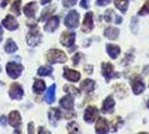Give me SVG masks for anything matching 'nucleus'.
Wrapping results in <instances>:
<instances>
[{"mask_svg": "<svg viewBox=\"0 0 149 134\" xmlns=\"http://www.w3.org/2000/svg\"><path fill=\"white\" fill-rule=\"evenodd\" d=\"M147 107H148V109H149V101H148V102H147Z\"/></svg>", "mask_w": 149, "mask_h": 134, "instance_id": "47", "label": "nucleus"}, {"mask_svg": "<svg viewBox=\"0 0 149 134\" xmlns=\"http://www.w3.org/2000/svg\"><path fill=\"white\" fill-rule=\"evenodd\" d=\"M48 116H49L50 123L52 125H56L57 122L61 119V112H60V109H51L49 111V113H48Z\"/></svg>", "mask_w": 149, "mask_h": 134, "instance_id": "21", "label": "nucleus"}, {"mask_svg": "<svg viewBox=\"0 0 149 134\" xmlns=\"http://www.w3.org/2000/svg\"><path fill=\"white\" fill-rule=\"evenodd\" d=\"M52 70H54L52 67H50V66H41V67H39L37 74L39 76H49L51 75Z\"/></svg>", "mask_w": 149, "mask_h": 134, "instance_id": "28", "label": "nucleus"}, {"mask_svg": "<svg viewBox=\"0 0 149 134\" xmlns=\"http://www.w3.org/2000/svg\"><path fill=\"white\" fill-rule=\"evenodd\" d=\"M47 60L50 64H62L67 62V55L59 49H50L47 53Z\"/></svg>", "mask_w": 149, "mask_h": 134, "instance_id": "1", "label": "nucleus"}, {"mask_svg": "<svg viewBox=\"0 0 149 134\" xmlns=\"http://www.w3.org/2000/svg\"><path fill=\"white\" fill-rule=\"evenodd\" d=\"M111 2V0H97L96 1V4H97V6L99 7H105L107 5H109Z\"/></svg>", "mask_w": 149, "mask_h": 134, "instance_id": "36", "label": "nucleus"}, {"mask_svg": "<svg viewBox=\"0 0 149 134\" xmlns=\"http://www.w3.org/2000/svg\"><path fill=\"white\" fill-rule=\"evenodd\" d=\"M115 100L112 98V96H108L106 98L104 103H102V109H101V112L102 113H110L113 107H115Z\"/></svg>", "mask_w": 149, "mask_h": 134, "instance_id": "16", "label": "nucleus"}, {"mask_svg": "<svg viewBox=\"0 0 149 134\" xmlns=\"http://www.w3.org/2000/svg\"><path fill=\"white\" fill-rule=\"evenodd\" d=\"M120 120H121V119H119V117H117L116 120H113V125L111 126V128H112L111 131H112V132H115V131H116V130L118 128V126H119V121H120Z\"/></svg>", "mask_w": 149, "mask_h": 134, "instance_id": "38", "label": "nucleus"}, {"mask_svg": "<svg viewBox=\"0 0 149 134\" xmlns=\"http://www.w3.org/2000/svg\"><path fill=\"white\" fill-rule=\"evenodd\" d=\"M9 125H11L13 128H18L21 124V115L18 111H13L9 113V116L7 117Z\"/></svg>", "mask_w": 149, "mask_h": 134, "instance_id": "11", "label": "nucleus"}, {"mask_svg": "<svg viewBox=\"0 0 149 134\" xmlns=\"http://www.w3.org/2000/svg\"><path fill=\"white\" fill-rule=\"evenodd\" d=\"M93 13L89 11L85 15L84 22H82V32L88 34V32H93Z\"/></svg>", "mask_w": 149, "mask_h": 134, "instance_id": "9", "label": "nucleus"}, {"mask_svg": "<svg viewBox=\"0 0 149 134\" xmlns=\"http://www.w3.org/2000/svg\"><path fill=\"white\" fill-rule=\"evenodd\" d=\"M58 27H59V17L51 16L49 19H47V21H46L44 29L45 32H54Z\"/></svg>", "mask_w": 149, "mask_h": 134, "instance_id": "10", "label": "nucleus"}, {"mask_svg": "<svg viewBox=\"0 0 149 134\" xmlns=\"http://www.w3.org/2000/svg\"><path fill=\"white\" fill-rule=\"evenodd\" d=\"M79 13L76 10H71L67 13L66 18H65V26L70 29H74L79 26Z\"/></svg>", "mask_w": 149, "mask_h": 134, "instance_id": "3", "label": "nucleus"}, {"mask_svg": "<svg viewBox=\"0 0 149 134\" xmlns=\"http://www.w3.org/2000/svg\"><path fill=\"white\" fill-rule=\"evenodd\" d=\"M24 88L22 86L18 83H13L10 85V88H9V96L11 100H21L24 97Z\"/></svg>", "mask_w": 149, "mask_h": 134, "instance_id": "5", "label": "nucleus"}, {"mask_svg": "<svg viewBox=\"0 0 149 134\" xmlns=\"http://www.w3.org/2000/svg\"><path fill=\"white\" fill-rule=\"evenodd\" d=\"M63 77L70 82H78L80 79V73L74 69H70L68 67L63 68Z\"/></svg>", "mask_w": 149, "mask_h": 134, "instance_id": "13", "label": "nucleus"}, {"mask_svg": "<svg viewBox=\"0 0 149 134\" xmlns=\"http://www.w3.org/2000/svg\"><path fill=\"white\" fill-rule=\"evenodd\" d=\"M65 91H66L68 94H74V95H76V96L79 95V91H78L77 88H74V86H71V85L65 86Z\"/></svg>", "mask_w": 149, "mask_h": 134, "instance_id": "33", "label": "nucleus"}, {"mask_svg": "<svg viewBox=\"0 0 149 134\" xmlns=\"http://www.w3.org/2000/svg\"><path fill=\"white\" fill-rule=\"evenodd\" d=\"M138 15H139V16H146V15H149V0H146V2L143 4V6L141 7V9L139 10Z\"/></svg>", "mask_w": 149, "mask_h": 134, "instance_id": "30", "label": "nucleus"}, {"mask_svg": "<svg viewBox=\"0 0 149 134\" xmlns=\"http://www.w3.org/2000/svg\"><path fill=\"white\" fill-rule=\"evenodd\" d=\"M138 134H148V133H143V132H141V133H138Z\"/></svg>", "mask_w": 149, "mask_h": 134, "instance_id": "48", "label": "nucleus"}, {"mask_svg": "<svg viewBox=\"0 0 149 134\" xmlns=\"http://www.w3.org/2000/svg\"><path fill=\"white\" fill-rule=\"evenodd\" d=\"M97 116H98V109H96L95 106H88L86 111H85L84 119L87 123H93L97 119Z\"/></svg>", "mask_w": 149, "mask_h": 134, "instance_id": "12", "label": "nucleus"}, {"mask_svg": "<svg viewBox=\"0 0 149 134\" xmlns=\"http://www.w3.org/2000/svg\"><path fill=\"white\" fill-rule=\"evenodd\" d=\"M78 0H62V6L65 8H71L77 4Z\"/></svg>", "mask_w": 149, "mask_h": 134, "instance_id": "34", "label": "nucleus"}, {"mask_svg": "<svg viewBox=\"0 0 149 134\" xmlns=\"http://www.w3.org/2000/svg\"><path fill=\"white\" fill-rule=\"evenodd\" d=\"M109 132V124L106 119H101L97 121L96 124V133L97 134H108Z\"/></svg>", "mask_w": 149, "mask_h": 134, "instance_id": "14", "label": "nucleus"}, {"mask_svg": "<svg viewBox=\"0 0 149 134\" xmlns=\"http://www.w3.org/2000/svg\"><path fill=\"white\" fill-rule=\"evenodd\" d=\"M1 25L3 26L6 29L10 30V32L17 30L19 27V24L17 22V19L15 18V16H13V15H7L6 17L2 19V21H1Z\"/></svg>", "mask_w": 149, "mask_h": 134, "instance_id": "7", "label": "nucleus"}, {"mask_svg": "<svg viewBox=\"0 0 149 134\" xmlns=\"http://www.w3.org/2000/svg\"><path fill=\"white\" fill-rule=\"evenodd\" d=\"M55 98H56V85L54 84L47 89V93L45 95V101L47 104H52L55 102Z\"/></svg>", "mask_w": 149, "mask_h": 134, "instance_id": "18", "label": "nucleus"}, {"mask_svg": "<svg viewBox=\"0 0 149 134\" xmlns=\"http://www.w3.org/2000/svg\"><path fill=\"white\" fill-rule=\"evenodd\" d=\"M13 134H21V131H20V130H18V128H16V130L13 131Z\"/></svg>", "mask_w": 149, "mask_h": 134, "instance_id": "46", "label": "nucleus"}, {"mask_svg": "<svg viewBox=\"0 0 149 134\" xmlns=\"http://www.w3.org/2000/svg\"><path fill=\"white\" fill-rule=\"evenodd\" d=\"M116 8L121 11V13H126L128 6H129V0H113Z\"/></svg>", "mask_w": 149, "mask_h": 134, "instance_id": "25", "label": "nucleus"}, {"mask_svg": "<svg viewBox=\"0 0 149 134\" xmlns=\"http://www.w3.org/2000/svg\"><path fill=\"white\" fill-rule=\"evenodd\" d=\"M10 0H0V5H1V8H6L7 5H9Z\"/></svg>", "mask_w": 149, "mask_h": 134, "instance_id": "43", "label": "nucleus"}, {"mask_svg": "<svg viewBox=\"0 0 149 134\" xmlns=\"http://www.w3.org/2000/svg\"><path fill=\"white\" fill-rule=\"evenodd\" d=\"M106 48H107V54H108L112 59H116V58L119 56L120 51H120V47L115 44H107Z\"/></svg>", "mask_w": 149, "mask_h": 134, "instance_id": "17", "label": "nucleus"}, {"mask_svg": "<svg viewBox=\"0 0 149 134\" xmlns=\"http://www.w3.org/2000/svg\"><path fill=\"white\" fill-rule=\"evenodd\" d=\"M90 6V0H81L80 1V7L84 9H88Z\"/></svg>", "mask_w": 149, "mask_h": 134, "instance_id": "37", "label": "nucleus"}, {"mask_svg": "<svg viewBox=\"0 0 149 134\" xmlns=\"http://www.w3.org/2000/svg\"><path fill=\"white\" fill-rule=\"evenodd\" d=\"M28 134H35V131H33V123L30 122L28 124Z\"/></svg>", "mask_w": 149, "mask_h": 134, "instance_id": "40", "label": "nucleus"}, {"mask_svg": "<svg viewBox=\"0 0 149 134\" xmlns=\"http://www.w3.org/2000/svg\"><path fill=\"white\" fill-rule=\"evenodd\" d=\"M2 36H3V30H2V27L0 26V43L2 40Z\"/></svg>", "mask_w": 149, "mask_h": 134, "instance_id": "45", "label": "nucleus"}, {"mask_svg": "<svg viewBox=\"0 0 149 134\" xmlns=\"http://www.w3.org/2000/svg\"><path fill=\"white\" fill-rule=\"evenodd\" d=\"M121 22H123V18H121L120 16L115 15V24H116V25H120Z\"/></svg>", "mask_w": 149, "mask_h": 134, "instance_id": "42", "label": "nucleus"}, {"mask_svg": "<svg viewBox=\"0 0 149 134\" xmlns=\"http://www.w3.org/2000/svg\"><path fill=\"white\" fill-rule=\"evenodd\" d=\"M6 70H7V74L9 75L10 78L16 79V78L20 77L22 70H24V66L21 64L16 63V62H10V63H7Z\"/></svg>", "mask_w": 149, "mask_h": 134, "instance_id": "2", "label": "nucleus"}, {"mask_svg": "<svg viewBox=\"0 0 149 134\" xmlns=\"http://www.w3.org/2000/svg\"><path fill=\"white\" fill-rule=\"evenodd\" d=\"M93 88H95V82H93V79H85L82 83H81V89L84 91V92H86V93H90V92H93Z\"/></svg>", "mask_w": 149, "mask_h": 134, "instance_id": "26", "label": "nucleus"}, {"mask_svg": "<svg viewBox=\"0 0 149 134\" xmlns=\"http://www.w3.org/2000/svg\"><path fill=\"white\" fill-rule=\"evenodd\" d=\"M37 2L36 1H31L29 4H27L24 7V13L26 15V17L28 18H33L36 16V11H37Z\"/></svg>", "mask_w": 149, "mask_h": 134, "instance_id": "15", "label": "nucleus"}, {"mask_svg": "<svg viewBox=\"0 0 149 134\" xmlns=\"http://www.w3.org/2000/svg\"><path fill=\"white\" fill-rule=\"evenodd\" d=\"M60 106L65 109H74V97L71 95L63 96L60 100Z\"/></svg>", "mask_w": 149, "mask_h": 134, "instance_id": "19", "label": "nucleus"}, {"mask_svg": "<svg viewBox=\"0 0 149 134\" xmlns=\"http://www.w3.org/2000/svg\"><path fill=\"white\" fill-rule=\"evenodd\" d=\"M38 134H51V133H50L48 130H46L45 128L41 126V128H39V130H38Z\"/></svg>", "mask_w": 149, "mask_h": 134, "instance_id": "41", "label": "nucleus"}, {"mask_svg": "<svg viewBox=\"0 0 149 134\" xmlns=\"http://www.w3.org/2000/svg\"><path fill=\"white\" fill-rule=\"evenodd\" d=\"M113 17H115V13H113V10H111V9H108L105 13V16H104V18H105V20L107 22H111Z\"/></svg>", "mask_w": 149, "mask_h": 134, "instance_id": "32", "label": "nucleus"}, {"mask_svg": "<svg viewBox=\"0 0 149 134\" xmlns=\"http://www.w3.org/2000/svg\"><path fill=\"white\" fill-rule=\"evenodd\" d=\"M46 89V83H45L42 79H36L33 86H32V91L36 93V94H41Z\"/></svg>", "mask_w": 149, "mask_h": 134, "instance_id": "23", "label": "nucleus"}, {"mask_svg": "<svg viewBox=\"0 0 149 134\" xmlns=\"http://www.w3.org/2000/svg\"><path fill=\"white\" fill-rule=\"evenodd\" d=\"M50 2H51V0H40V4H41L42 6H47Z\"/></svg>", "mask_w": 149, "mask_h": 134, "instance_id": "44", "label": "nucleus"}, {"mask_svg": "<svg viewBox=\"0 0 149 134\" xmlns=\"http://www.w3.org/2000/svg\"><path fill=\"white\" fill-rule=\"evenodd\" d=\"M132 91L136 95L141 94L143 91H145V84L140 78H137L136 81L132 83Z\"/></svg>", "mask_w": 149, "mask_h": 134, "instance_id": "22", "label": "nucleus"}, {"mask_svg": "<svg viewBox=\"0 0 149 134\" xmlns=\"http://www.w3.org/2000/svg\"><path fill=\"white\" fill-rule=\"evenodd\" d=\"M20 9H21V0H15L13 6H11V13H15L16 16H19Z\"/></svg>", "mask_w": 149, "mask_h": 134, "instance_id": "29", "label": "nucleus"}, {"mask_svg": "<svg viewBox=\"0 0 149 134\" xmlns=\"http://www.w3.org/2000/svg\"><path fill=\"white\" fill-rule=\"evenodd\" d=\"M17 51H18L17 44L13 41V39L9 38L7 40L6 45H5V51H6L7 54H13V53H16Z\"/></svg>", "mask_w": 149, "mask_h": 134, "instance_id": "24", "label": "nucleus"}, {"mask_svg": "<svg viewBox=\"0 0 149 134\" xmlns=\"http://www.w3.org/2000/svg\"><path fill=\"white\" fill-rule=\"evenodd\" d=\"M130 29L134 34H137V32H138V19H137L136 17H132V18H131Z\"/></svg>", "mask_w": 149, "mask_h": 134, "instance_id": "31", "label": "nucleus"}, {"mask_svg": "<svg viewBox=\"0 0 149 134\" xmlns=\"http://www.w3.org/2000/svg\"><path fill=\"white\" fill-rule=\"evenodd\" d=\"M55 9H56V7L55 6H49L47 7L46 9H45L44 11L41 13V16H40V18L39 20H41V21H44V20H47L48 19V17H49L51 13L55 11Z\"/></svg>", "mask_w": 149, "mask_h": 134, "instance_id": "27", "label": "nucleus"}, {"mask_svg": "<svg viewBox=\"0 0 149 134\" xmlns=\"http://www.w3.org/2000/svg\"><path fill=\"white\" fill-rule=\"evenodd\" d=\"M42 39V35L39 32L38 29H30L28 34H27V44L29 45L30 47H35L41 43Z\"/></svg>", "mask_w": 149, "mask_h": 134, "instance_id": "4", "label": "nucleus"}, {"mask_svg": "<svg viewBox=\"0 0 149 134\" xmlns=\"http://www.w3.org/2000/svg\"><path fill=\"white\" fill-rule=\"evenodd\" d=\"M81 57H82V54H80V53H77V54L74 55V57H72V62H74V65L79 64V62H80Z\"/></svg>", "mask_w": 149, "mask_h": 134, "instance_id": "35", "label": "nucleus"}, {"mask_svg": "<svg viewBox=\"0 0 149 134\" xmlns=\"http://www.w3.org/2000/svg\"><path fill=\"white\" fill-rule=\"evenodd\" d=\"M101 70H102V75L105 76L107 82H109L112 78L119 77V74L113 70V66L110 63H104L101 65Z\"/></svg>", "mask_w": 149, "mask_h": 134, "instance_id": "6", "label": "nucleus"}, {"mask_svg": "<svg viewBox=\"0 0 149 134\" xmlns=\"http://www.w3.org/2000/svg\"><path fill=\"white\" fill-rule=\"evenodd\" d=\"M7 124H8V121H7L6 116H3V115H2V116H0V125L5 128Z\"/></svg>", "mask_w": 149, "mask_h": 134, "instance_id": "39", "label": "nucleus"}, {"mask_svg": "<svg viewBox=\"0 0 149 134\" xmlns=\"http://www.w3.org/2000/svg\"><path fill=\"white\" fill-rule=\"evenodd\" d=\"M76 32H63L60 36V44L65 47H71L74 44Z\"/></svg>", "mask_w": 149, "mask_h": 134, "instance_id": "8", "label": "nucleus"}, {"mask_svg": "<svg viewBox=\"0 0 149 134\" xmlns=\"http://www.w3.org/2000/svg\"><path fill=\"white\" fill-rule=\"evenodd\" d=\"M104 35L105 37H107L110 40H115V39L118 38L119 36V29L116 28V27H107L104 32Z\"/></svg>", "mask_w": 149, "mask_h": 134, "instance_id": "20", "label": "nucleus"}]
</instances>
